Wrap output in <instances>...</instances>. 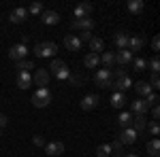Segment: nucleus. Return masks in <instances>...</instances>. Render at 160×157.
<instances>
[{"mask_svg":"<svg viewBox=\"0 0 160 157\" xmlns=\"http://www.w3.org/2000/svg\"><path fill=\"white\" fill-rule=\"evenodd\" d=\"M47 72L53 74V76H56V79H60V81H66V79L71 76V68H68L62 60H51L49 70H47Z\"/></svg>","mask_w":160,"mask_h":157,"instance_id":"f257e3e1","label":"nucleus"},{"mask_svg":"<svg viewBox=\"0 0 160 157\" xmlns=\"http://www.w3.org/2000/svg\"><path fill=\"white\" fill-rule=\"evenodd\" d=\"M49 102H51L49 87H38L37 91H34V96H32V104L37 109H45V106H49Z\"/></svg>","mask_w":160,"mask_h":157,"instance_id":"f03ea898","label":"nucleus"},{"mask_svg":"<svg viewBox=\"0 0 160 157\" xmlns=\"http://www.w3.org/2000/svg\"><path fill=\"white\" fill-rule=\"evenodd\" d=\"M56 51H58V45L51 43V40H45V43H38L34 47V55L37 58H51Z\"/></svg>","mask_w":160,"mask_h":157,"instance_id":"7ed1b4c3","label":"nucleus"},{"mask_svg":"<svg viewBox=\"0 0 160 157\" xmlns=\"http://www.w3.org/2000/svg\"><path fill=\"white\" fill-rule=\"evenodd\" d=\"M94 83L98 85V87H111L113 85V72L111 70H107V68H100V70H96V74H94Z\"/></svg>","mask_w":160,"mask_h":157,"instance_id":"20e7f679","label":"nucleus"},{"mask_svg":"<svg viewBox=\"0 0 160 157\" xmlns=\"http://www.w3.org/2000/svg\"><path fill=\"white\" fill-rule=\"evenodd\" d=\"M9 58H11V62H22L28 58V47L26 45H22V43H17V45H11V49H9Z\"/></svg>","mask_w":160,"mask_h":157,"instance_id":"39448f33","label":"nucleus"},{"mask_svg":"<svg viewBox=\"0 0 160 157\" xmlns=\"http://www.w3.org/2000/svg\"><path fill=\"white\" fill-rule=\"evenodd\" d=\"M143 47H145V36L143 34H130V38H128V51L135 53V51H141Z\"/></svg>","mask_w":160,"mask_h":157,"instance_id":"423d86ee","label":"nucleus"},{"mask_svg":"<svg viewBox=\"0 0 160 157\" xmlns=\"http://www.w3.org/2000/svg\"><path fill=\"white\" fill-rule=\"evenodd\" d=\"M98 102H100V98L96 96V94H88V96H83V100L79 102V109L81 110H92V109L98 106Z\"/></svg>","mask_w":160,"mask_h":157,"instance_id":"0eeeda50","label":"nucleus"},{"mask_svg":"<svg viewBox=\"0 0 160 157\" xmlns=\"http://www.w3.org/2000/svg\"><path fill=\"white\" fill-rule=\"evenodd\" d=\"M132 60H135V53H130L128 49H120L115 53V64L118 66H128V64H132Z\"/></svg>","mask_w":160,"mask_h":157,"instance_id":"6e6552de","label":"nucleus"},{"mask_svg":"<svg viewBox=\"0 0 160 157\" xmlns=\"http://www.w3.org/2000/svg\"><path fill=\"white\" fill-rule=\"evenodd\" d=\"M137 136H139V134H137L132 127H124L122 132H120V138H118V140H120L122 145H135Z\"/></svg>","mask_w":160,"mask_h":157,"instance_id":"1a4fd4ad","label":"nucleus"},{"mask_svg":"<svg viewBox=\"0 0 160 157\" xmlns=\"http://www.w3.org/2000/svg\"><path fill=\"white\" fill-rule=\"evenodd\" d=\"M94 19L92 17H83V19H75L73 21V28L75 30H81V32H92L94 30Z\"/></svg>","mask_w":160,"mask_h":157,"instance_id":"9d476101","label":"nucleus"},{"mask_svg":"<svg viewBox=\"0 0 160 157\" xmlns=\"http://www.w3.org/2000/svg\"><path fill=\"white\" fill-rule=\"evenodd\" d=\"M128 38H130V34L124 32V30L113 32V43H115V47H118V49H128Z\"/></svg>","mask_w":160,"mask_h":157,"instance_id":"9b49d317","label":"nucleus"},{"mask_svg":"<svg viewBox=\"0 0 160 157\" xmlns=\"http://www.w3.org/2000/svg\"><path fill=\"white\" fill-rule=\"evenodd\" d=\"M148 102L143 100V98H139V100H132L130 102V115H145L148 113Z\"/></svg>","mask_w":160,"mask_h":157,"instance_id":"f8f14e48","label":"nucleus"},{"mask_svg":"<svg viewBox=\"0 0 160 157\" xmlns=\"http://www.w3.org/2000/svg\"><path fill=\"white\" fill-rule=\"evenodd\" d=\"M92 11H94V7H92L90 2H81V4H77V7H75L73 13H75V17H77V19H83V17H90Z\"/></svg>","mask_w":160,"mask_h":157,"instance_id":"ddd939ff","label":"nucleus"},{"mask_svg":"<svg viewBox=\"0 0 160 157\" xmlns=\"http://www.w3.org/2000/svg\"><path fill=\"white\" fill-rule=\"evenodd\" d=\"M32 83H37L38 87H47L49 85V72L45 68H38L34 72V76H32Z\"/></svg>","mask_w":160,"mask_h":157,"instance_id":"4468645a","label":"nucleus"},{"mask_svg":"<svg viewBox=\"0 0 160 157\" xmlns=\"http://www.w3.org/2000/svg\"><path fill=\"white\" fill-rule=\"evenodd\" d=\"M26 17H28L26 7H17V9H13V11H11L9 21H11V24H22V21H26Z\"/></svg>","mask_w":160,"mask_h":157,"instance_id":"2eb2a0df","label":"nucleus"},{"mask_svg":"<svg viewBox=\"0 0 160 157\" xmlns=\"http://www.w3.org/2000/svg\"><path fill=\"white\" fill-rule=\"evenodd\" d=\"M64 47L68 49V51H79V49L83 47V43L79 40V36H75V34H66L64 36Z\"/></svg>","mask_w":160,"mask_h":157,"instance_id":"dca6fc26","label":"nucleus"},{"mask_svg":"<svg viewBox=\"0 0 160 157\" xmlns=\"http://www.w3.org/2000/svg\"><path fill=\"white\" fill-rule=\"evenodd\" d=\"M132 85H135V83H132V79H130L128 74H126V76H122V79H115V81H113V87H115V89H118L120 94L128 91V89H130Z\"/></svg>","mask_w":160,"mask_h":157,"instance_id":"f3484780","label":"nucleus"},{"mask_svg":"<svg viewBox=\"0 0 160 157\" xmlns=\"http://www.w3.org/2000/svg\"><path fill=\"white\" fill-rule=\"evenodd\" d=\"M30 85H32V74L26 72V70H19L17 72V87L19 89H28Z\"/></svg>","mask_w":160,"mask_h":157,"instance_id":"a211bd4d","label":"nucleus"},{"mask_svg":"<svg viewBox=\"0 0 160 157\" xmlns=\"http://www.w3.org/2000/svg\"><path fill=\"white\" fill-rule=\"evenodd\" d=\"M45 153L51 157H56V155H62L64 153V142H60V140H53V142H49V145L45 146Z\"/></svg>","mask_w":160,"mask_h":157,"instance_id":"6ab92c4d","label":"nucleus"},{"mask_svg":"<svg viewBox=\"0 0 160 157\" xmlns=\"http://www.w3.org/2000/svg\"><path fill=\"white\" fill-rule=\"evenodd\" d=\"M145 125H148V119H145V115H132V123H130V127H132L137 134L143 132V130H145Z\"/></svg>","mask_w":160,"mask_h":157,"instance_id":"aec40b11","label":"nucleus"},{"mask_svg":"<svg viewBox=\"0 0 160 157\" xmlns=\"http://www.w3.org/2000/svg\"><path fill=\"white\" fill-rule=\"evenodd\" d=\"M41 19H43V24H45V25L60 24V15H58L56 11H43V13H41Z\"/></svg>","mask_w":160,"mask_h":157,"instance_id":"412c9836","label":"nucleus"},{"mask_svg":"<svg viewBox=\"0 0 160 157\" xmlns=\"http://www.w3.org/2000/svg\"><path fill=\"white\" fill-rule=\"evenodd\" d=\"M132 87H135V91H137V94H139L141 98H143V100H145V98L152 94V87H149L148 81H139V83H135Z\"/></svg>","mask_w":160,"mask_h":157,"instance_id":"4be33fe9","label":"nucleus"},{"mask_svg":"<svg viewBox=\"0 0 160 157\" xmlns=\"http://www.w3.org/2000/svg\"><path fill=\"white\" fill-rule=\"evenodd\" d=\"M126 102H128V100H126L124 94H120V91H113V94H111V106H113V109H124Z\"/></svg>","mask_w":160,"mask_h":157,"instance_id":"5701e85b","label":"nucleus"},{"mask_svg":"<svg viewBox=\"0 0 160 157\" xmlns=\"http://www.w3.org/2000/svg\"><path fill=\"white\" fill-rule=\"evenodd\" d=\"M100 64H102L107 70H111L113 64H115V53H113V51H105V53L100 55Z\"/></svg>","mask_w":160,"mask_h":157,"instance_id":"b1692460","label":"nucleus"},{"mask_svg":"<svg viewBox=\"0 0 160 157\" xmlns=\"http://www.w3.org/2000/svg\"><path fill=\"white\" fill-rule=\"evenodd\" d=\"M126 9L132 13V15H141L143 9H145V4H143V0H130V2L126 4Z\"/></svg>","mask_w":160,"mask_h":157,"instance_id":"393cba45","label":"nucleus"},{"mask_svg":"<svg viewBox=\"0 0 160 157\" xmlns=\"http://www.w3.org/2000/svg\"><path fill=\"white\" fill-rule=\"evenodd\" d=\"M145 149H148V155H149V157H158V151H160V140H158V138H152L148 145H145Z\"/></svg>","mask_w":160,"mask_h":157,"instance_id":"a878e982","label":"nucleus"},{"mask_svg":"<svg viewBox=\"0 0 160 157\" xmlns=\"http://www.w3.org/2000/svg\"><path fill=\"white\" fill-rule=\"evenodd\" d=\"M83 64H86V68H96V66H100V55L88 53L86 58H83Z\"/></svg>","mask_w":160,"mask_h":157,"instance_id":"bb28decb","label":"nucleus"},{"mask_svg":"<svg viewBox=\"0 0 160 157\" xmlns=\"http://www.w3.org/2000/svg\"><path fill=\"white\" fill-rule=\"evenodd\" d=\"M90 53H96V55H100V51L105 49V43L100 40V38H96V36H92V40H90Z\"/></svg>","mask_w":160,"mask_h":157,"instance_id":"cd10ccee","label":"nucleus"},{"mask_svg":"<svg viewBox=\"0 0 160 157\" xmlns=\"http://www.w3.org/2000/svg\"><path fill=\"white\" fill-rule=\"evenodd\" d=\"M145 68H148V60L145 58H135L132 60V70L135 72H143Z\"/></svg>","mask_w":160,"mask_h":157,"instance_id":"c85d7f7f","label":"nucleus"},{"mask_svg":"<svg viewBox=\"0 0 160 157\" xmlns=\"http://www.w3.org/2000/svg\"><path fill=\"white\" fill-rule=\"evenodd\" d=\"M118 123H120V127H130V123H132V115L130 113H122L120 117H118Z\"/></svg>","mask_w":160,"mask_h":157,"instance_id":"c756f323","label":"nucleus"},{"mask_svg":"<svg viewBox=\"0 0 160 157\" xmlns=\"http://www.w3.org/2000/svg\"><path fill=\"white\" fill-rule=\"evenodd\" d=\"M66 81L73 85V87H81V85H83V81H86V76H83V74H71Z\"/></svg>","mask_w":160,"mask_h":157,"instance_id":"7c9ffc66","label":"nucleus"},{"mask_svg":"<svg viewBox=\"0 0 160 157\" xmlns=\"http://www.w3.org/2000/svg\"><path fill=\"white\" fill-rule=\"evenodd\" d=\"M113 151H111V145H100L96 146V157H109Z\"/></svg>","mask_w":160,"mask_h":157,"instance_id":"2f4dec72","label":"nucleus"},{"mask_svg":"<svg viewBox=\"0 0 160 157\" xmlns=\"http://www.w3.org/2000/svg\"><path fill=\"white\" fill-rule=\"evenodd\" d=\"M145 130H148V132L152 134L154 138H156V136L160 134V125H158V121H154V119H152V121L148 123V125H145Z\"/></svg>","mask_w":160,"mask_h":157,"instance_id":"473e14b6","label":"nucleus"},{"mask_svg":"<svg viewBox=\"0 0 160 157\" xmlns=\"http://www.w3.org/2000/svg\"><path fill=\"white\" fill-rule=\"evenodd\" d=\"M26 11H28V15H41V13H43V4H41V2H32Z\"/></svg>","mask_w":160,"mask_h":157,"instance_id":"72a5a7b5","label":"nucleus"},{"mask_svg":"<svg viewBox=\"0 0 160 157\" xmlns=\"http://www.w3.org/2000/svg\"><path fill=\"white\" fill-rule=\"evenodd\" d=\"M148 66H149V70H152V74H158V70H160V60H158V55H154V58L148 62Z\"/></svg>","mask_w":160,"mask_h":157,"instance_id":"f704fd0d","label":"nucleus"},{"mask_svg":"<svg viewBox=\"0 0 160 157\" xmlns=\"http://www.w3.org/2000/svg\"><path fill=\"white\" fill-rule=\"evenodd\" d=\"M32 68H34V64H32L30 60H22V62H17V72H19V70H26V72H30Z\"/></svg>","mask_w":160,"mask_h":157,"instance_id":"c9c22d12","label":"nucleus"},{"mask_svg":"<svg viewBox=\"0 0 160 157\" xmlns=\"http://www.w3.org/2000/svg\"><path fill=\"white\" fill-rule=\"evenodd\" d=\"M145 102H148V106H156V104H158V94H154V91H152V94L145 98Z\"/></svg>","mask_w":160,"mask_h":157,"instance_id":"e433bc0d","label":"nucleus"},{"mask_svg":"<svg viewBox=\"0 0 160 157\" xmlns=\"http://www.w3.org/2000/svg\"><path fill=\"white\" fill-rule=\"evenodd\" d=\"M149 87H152V89H158V87H160V76H158V74H152V79H149Z\"/></svg>","mask_w":160,"mask_h":157,"instance_id":"4c0bfd02","label":"nucleus"},{"mask_svg":"<svg viewBox=\"0 0 160 157\" xmlns=\"http://www.w3.org/2000/svg\"><path fill=\"white\" fill-rule=\"evenodd\" d=\"M79 40H81V43H90V40H92V32H81V34H79Z\"/></svg>","mask_w":160,"mask_h":157,"instance_id":"58836bf2","label":"nucleus"},{"mask_svg":"<svg viewBox=\"0 0 160 157\" xmlns=\"http://www.w3.org/2000/svg\"><path fill=\"white\" fill-rule=\"evenodd\" d=\"M152 117H154V121H158V119H160V106H158V104L152 109Z\"/></svg>","mask_w":160,"mask_h":157,"instance_id":"ea45409f","label":"nucleus"},{"mask_svg":"<svg viewBox=\"0 0 160 157\" xmlns=\"http://www.w3.org/2000/svg\"><path fill=\"white\" fill-rule=\"evenodd\" d=\"M152 49H154V51H158V49H160V38L158 36L152 38Z\"/></svg>","mask_w":160,"mask_h":157,"instance_id":"a19ab883","label":"nucleus"},{"mask_svg":"<svg viewBox=\"0 0 160 157\" xmlns=\"http://www.w3.org/2000/svg\"><path fill=\"white\" fill-rule=\"evenodd\" d=\"M113 76H115V79H122V76H126V70H124V68H118Z\"/></svg>","mask_w":160,"mask_h":157,"instance_id":"79ce46f5","label":"nucleus"},{"mask_svg":"<svg viewBox=\"0 0 160 157\" xmlns=\"http://www.w3.org/2000/svg\"><path fill=\"white\" fill-rule=\"evenodd\" d=\"M7 123H9V119H7V115H0V130H2V127H4Z\"/></svg>","mask_w":160,"mask_h":157,"instance_id":"37998d69","label":"nucleus"},{"mask_svg":"<svg viewBox=\"0 0 160 157\" xmlns=\"http://www.w3.org/2000/svg\"><path fill=\"white\" fill-rule=\"evenodd\" d=\"M34 145H37V146H45V142H43L41 136H34Z\"/></svg>","mask_w":160,"mask_h":157,"instance_id":"c03bdc74","label":"nucleus"},{"mask_svg":"<svg viewBox=\"0 0 160 157\" xmlns=\"http://www.w3.org/2000/svg\"><path fill=\"white\" fill-rule=\"evenodd\" d=\"M124 157H139V155H135V153H128V155H124Z\"/></svg>","mask_w":160,"mask_h":157,"instance_id":"a18cd8bd","label":"nucleus"},{"mask_svg":"<svg viewBox=\"0 0 160 157\" xmlns=\"http://www.w3.org/2000/svg\"><path fill=\"white\" fill-rule=\"evenodd\" d=\"M0 136H2V130H0Z\"/></svg>","mask_w":160,"mask_h":157,"instance_id":"49530a36","label":"nucleus"}]
</instances>
